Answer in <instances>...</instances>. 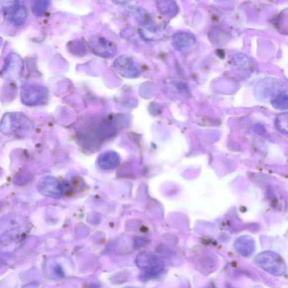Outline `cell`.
Masks as SVG:
<instances>
[{"mask_svg":"<svg viewBox=\"0 0 288 288\" xmlns=\"http://www.w3.org/2000/svg\"><path fill=\"white\" fill-rule=\"evenodd\" d=\"M256 265L261 269L277 277H283L287 273L286 263L281 256L272 251L259 253L254 258Z\"/></svg>","mask_w":288,"mask_h":288,"instance_id":"1","label":"cell"},{"mask_svg":"<svg viewBox=\"0 0 288 288\" xmlns=\"http://www.w3.org/2000/svg\"><path fill=\"white\" fill-rule=\"evenodd\" d=\"M48 92L44 86L28 84L22 86L20 98L22 103L28 106H35L45 103L48 100Z\"/></svg>","mask_w":288,"mask_h":288,"instance_id":"2","label":"cell"},{"mask_svg":"<svg viewBox=\"0 0 288 288\" xmlns=\"http://www.w3.org/2000/svg\"><path fill=\"white\" fill-rule=\"evenodd\" d=\"M282 88L281 82L272 78H267L255 86L254 94L262 101L272 100L278 95L281 94Z\"/></svg>","mask_w":288,"mask_h":288,"instance_id":"3","label":"cell"},{"mask_svg":"<svg viewBox=\"0 0 288 288\" xmlns=\"http://www.w3.org/2000/svg\"><path fill=\"white\" fill-rule=\"evenodd\" d=\"M90 50L98 56L109 58L116 55V45L100 36H94L89 41Z\"/></svg>","mask_w":288,"mask_h":288,"instance_id":"4","label":"cell"},{"mask_svg":"<svg viewBox=\"0 0 288 288\" xmlns=\"http://www.w3.org/2000/svg\"><path fill=\"white\" fill-rule=\"evenodd\" d=\"M2 10L4 17L16 26L22 25L27 17L26 7L19 1L6 2Z\"/></svg>","mask_w":288,"mask_h":288,"instance_id":"5","label":"cell"},{"mask_svg":"<svg viewBox=\"0 0 288 288\" xmlns=\"http://www.w3.org/2000/svg\"><path fill=\"white\" fill-rule=\"evenodd\" d=\"M114 67L123 77L134 79L141 75V68L134 60L127 55H121L114 61Z\"/></svg>","mask_w":288,"mask_h":288,"instance_id":"6","label":"cell"},{"mask_svg":"<svg viewBox=\"0 0 288 288\" xmlns=\"http://www.w3.org/2000/svg\"><path fill=\"white\" fill-rule=\"evenodd\" d=\"M22 60L15 53H10L6 57L5 64L2 71V75L7 79H14L18 75L22 66Z\"/></svg>","mask_w":288,"mask_h":288,"instance_id":"7","label":"cell"},{"mask_svg":"<svg viewBox=\"0 0 288 288\" xmlns=\"http://www.w3.org/2000/svg\"><path fill=\"white\" fill-rule=\"evenodd\" d=\"M234 67L241 77H248L253 72L254 66L248 57L242 54L237 55L233 59Z\"/></svg>","mask_w":288,"mask_h":288,"instance_id":"8","label":"cell"},{"mask_svg":"<svg viewBox=\"0 0 288 288\" xmlns=\"http://www.w3.org/2000/svg\"><path fill=\"white\" fill-rule=\"evenodd\" d=\"M195 43V37L189 33H177L172 37L173 46L179 51L189 50L193 47Z\"/></svg>","mask_w":288,"mask_h":288,"instance_id":"9","label":"cell"},{"mask_svg":"<svg viewBox=\"0 0 288 288\" xmlns=\"http://www.w3.org/2000/svg\"><path fill=\"white\" fill-rule=\"evenodd\" d=\"M235 246L238 253L244 257L250 256L256 248L253 238L249 237H242L238 239Z\"/></svg>","mask_w":288,"mask_h":288,"instance_id":"10","label":"cell"},{"mask_svg":"<svg viewBox=\"0 0 288 288\" xmlns=\"http://www.w3.org/2000/svg\"><path fill=\"white\" fill-rule=\"evenodd\" d=\"M39 188L41 192L48 196L59 197L61 195V187L55 179H45L41 182Z\"/></svg>","mask_w":288,"mask_h":288,"instance_id":"11","label":"cell"},{"mask_svg":"<svg viewBox=\"0 0 288 288\" xmlns=\"http://www.w3.org/2000/svg\"><path fill=\"white\" fill-rule=\"evenodd\" d=\"M160 258L157 256H152L151 254L143 252L139 254L136 258V264L140 268L147 269L157 262Z\"/></svg>","mask_w":288,"mask_h":288,"instance_id":"12","label":"cell"},{"mask_svg":"<svg viewBox=\"0 0 288 288\" xmlns=\"http://www.w3.org/2000/svg\"><path fill=\"white\" fill-rule=\"evenodd\" d=\"M275 126L280 133L288 135V112L280 114L275 119Z\"/></svg>","mask_w":288,"mask_h":288,"instance_id":"13","label":"cell"},{"mask_svg":"<svg viewBox=\"0 0 288 288\" xmlns=\"http://www.w3.org/2000/svg\"><path fill=\"white\" fill-rule=\"evenodd\" d=\"M271 105L274 108L279 110L288 109V94L281 93L271 100Z\"/></svg>","mask_w":288,"mask_h":288,"instance_id":"14","label":"cell"},{"mask_svg":"<svg viewBox=\"0 0 288 288\" xmlns=\"http://www.w3.org/2000/svg\"><path fill=\"white\" fill-rule=\"evenodd\" d=\"M50 2L48 1H37L33 2L31 8L33 13L37 16L43 15L47 10Z\"/></svg>","mask_w":288,"mask_h":288,"instance_id":"15","label":"cell"},{"mask_svg":"<svg viewBox=\"0 0 288 288\" xmlns=\"http://www.w3.org/2000/svg\"><path fill=\"white\" fill-rule=\"evenodd\" d=\"M164 4H160V10H163V13L167 14H173L175 13L177 10V7L176 5H174V3H170L171 2L167 1V3L166 2H163Z\"/></svg>","mask_w":288,"mask_h":288,"instance_id":"16","label":"cell"},{"mask_svg":"<svg viewBox=\"0 0 288 288\" xmlns=\"http://www.w3.org/2000/svg\"><path fill=\"white\" fill-rule=\"evenodd\" d=\"M23 288H38V285L36 283H30L24 286Z\"/></svg>","mask_w":288,"mask_h":288,"instance_id":"17","label":"cell"}]
</instances>
